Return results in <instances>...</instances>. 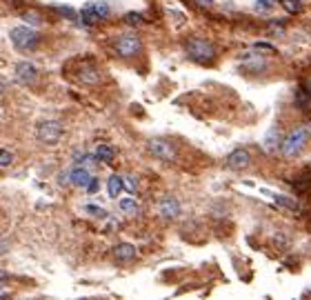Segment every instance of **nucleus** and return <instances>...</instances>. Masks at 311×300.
I'll return each mask as SVG.
<instances>
[{"label": "nucleus", "mask_w": 311, "mask_h": 300, "mask_svg": "<svg viewBox=\"0 0 311 300\" xmlns=\"http://www.w3.org/2000/svg\"><path fill=\"white\" fill-rule=\"evenodd\" d=\"M185 54H187V58L196 65H214L216 58H218L216 47L209 40H202V38H191V40H187Z\"/></svg>", "instance_id": "1"}, {"label": "nucleus", "mask_w": 311, "mask_h": 300, "mask_svg": "<svg viewBox=\"0 0 311 300\" xmlns=\"http://www.w3.org/2000/svg\"><path fill=\"white\" fill-rule=\"evenodd\" d=\"M9 40L20 52H33L38 47V42H40V36L29 25H16L9 29Z\"/></svg>", "instance_id": "2"}, {"label": "nucleus", "mask_w": 311, "mask_h": 300, "mask_svg": "<svg viewBox=\"0 0 311 300\" xmlns=\"http://www.w3.org/2000/svg\"><path fill=\"white\" fill-rule=\"evenodd\" d=\"M309 136H311V127H298V129H293L285 140H282L280 154L285 156V158H296V156L307 147Z\"/></svg>", "instance_id": "3"}, {"label": "nucleus", "mask_w": 311, "mask_h": 300, "mask_svg": "<svg viewBox=\"0 0 311 300\" xmlns=\"http://www.w3.org/2000/svg\"><path fill=\"white\" fill-rule=\"evenodd\" d=\"M63 133H65L63 122L56 120V118L40 120L36 125V138L42 144H47V147H56V144L60 142V138H63Z\"/></svg>", "instance_id": "4"}, {"label": "nucleus", "mask_w": 311, "mask_h": 300, "mask_svg": "<svg viewBox=\"0 0 311 300\" xmlns=\"http://www.w3.org/2000/svg\"><path fill=\"white\" fill-rule=\"evenodd\" d=\"M140 52H142V40L136 33H125L118 40H114V54L118 56V58L129 60V58L140 56Z\"/></svg>", "instance_id": "5"}, {"label": "nucleus", "mask_w": 311, "mask_h": 300, "mask_svg": "<svg viewBox=\"0 0 311 300\" xmlns=\"http://www.w3.org/2000/svg\"><path fill=\"white\" fill-rule=\"evenodd\" d=\"M147 152L151 154L156 160H160V163H174L176 156H178L176 147L169 140H165V138H149Z\"/></svg>", "instance_id": "6"}, {"label": "nucleus", "mask_w": 311, "mask_h": 300, "mask_svg": "<svg viewBox=\"0 0 311 300\" xmlns=\"http://www.w3.org/2000/svg\"><path fill=\"white\" fill-rule=\"evenodd\" d=\"M82 16V22L85 25H93V22H100V20H107L109 18V5L105 0H93V3H87L80 11Z\"/></svg>", "instance_id": "7"}, {"label": "nucleus", "mask_w": 311, "mask_h": 300, "mask_svg": "<svg viewBox=\"0 0 311 300\" xmlns=\"http://www.w3.org/2000/svg\"><path fill=\"white\" fill-rule=\"evenodd\" d=\"M14 74L20 85L29 87V85H36V80H38V67L29 63V60H20V63H16V67H14Z\"/></svg>", "instance_id": "8"}, {"label": "nucleus", "mask_w": 311, "mask_h": 300, "mask_svg": "<svg viewBox=\"0 0 311 300\" xmlns=\"http://www.w3.org/2000/svg\"><path fill=\"white\" fill-rule=\"evenodd\" d=\"M225 165L233 171H242L251 165V154H249L247 149H233V152L225 158Z\"/></svg>", "instance_id": "9"}, {"label": "nucleus", "mask_w": 311, "mask_h": 300, "mask_svg": "<svg viewBox=\"0 0 311 300\" xmlns=\"http://www.w3.org/2000/svg\"><path fill=\"white\" fill-rule=\"evenodd\" d=\"M158 216L165 220H174L180 216V203H178V198L174 196H165L163 200L158 203Z\"/></svg>", "instance_id": "10"}, {"label": "nucleus", "mask_w": 311, "mask_h": 300, "mask_svg": "<svg viewBox=\"0 0 311 300\" xmlns=\"http://www.w3.org/2000/svg\"><path fill=\"white\" fill-rule=\"evenodd\" d=\"M111 254H114V258L118 260V263H131V260L138 258V249L133 247V244H129V242H118V244H114Z\"/></svg>", "instance_id": "11"}, {"label": "nucleus", "mask_w": 311, "mask_h": 300, "mask_svg": "<svg viewBox=\"0 0 311 300\" xmlns=\"http://www.w3.org/2000/svg\"><path fill=\"white\" fill-rule=\"evenodd\" d=\"M91 174H89V169L85 165H76L74 169H71V187L76 189H87L89 182H91Z\"/></svg>", "instance_id": "12"}, {"label": "nucleus", "mask_w": 311, "mask_h": 300, "mask_svg": "<svg viewBox=\"0 0 311 300\" xmlns=\"http://www.w3.org/2000/svg\"><path fill=\"white\" fill-rule=\"evenodd\" d=\"M263 149L269 156H274L278 154V149H282V138H280V131L276 129V127H271L269 131L265 133V138H263Z\"/></svg>", "instance_id": "13"}, {"label": "nucleus", "mask_w": 311, "mask_h": 300, "mask_svg": "<svg viewBox=\"0 0 311 300\" xmlns=\"http://www.w3.org/2000/svg\"><path fill=\"white\" fill-rule=\"evenodd\" d=\"M267 60L265 58H260V56H253V58H247V60H242V65H240V71H244V74H258V71H265L267 69Z\"/></svg>", "instance_id": "14"}, {"label": "nucleus", "mask_w": 311, "mask_h": 300, "mask_svg": "<svg viewBox=\"0 0 311 300\" xmlns=\"http://www.w3.org/2000/svg\"><path fill=\"white\" fill-rule=\"evenodd\" d=\"M78 80L87 87H96L100 82V71L96 69V67H82V71L78 74Z\"/></svg>", "instance_id": "15"}, {"label": "nucleus", "mask_w": 311, "mask_h": 300, "mask_svg": "<svg viewBox=\"0 0 311 300\" xmlns=\"http://www.w3.org/2000/svg\"><path fill=\"white\" fill-rule=\"evenodd\" d=\"M122 189H125V178L118 176V174H114V176H109V180H107V191H109V198H118V193H122Z\"/></svg>", "instance_id": "16"}, {"label": "nucleus", "mask_w": 311, "mask_h": 300, "mask_svg": "<svg viewBox=\"0 0 311 300\" xmlns=\"http://www.w3.org/2000/svg\"><path fill=\"white\" fill-rule=\"evenodd\" d=\"M118 209L127 216H136L138 211H140V205L136 203V198H122V200H118Z\"/></svg>", "instance_id": "17"}, {"label": "nucleus", "mask_w": 311, "mask_h": 300, "mask_svg": "<svg viewBox=\"0 0 311 300\" xmlns=\"http://www.w3.org/2000/svg\"><path fill=\"white\" fill-rule=\"evenodd\" d=\"M96 156H98V160L100 163H114V158H116V149L114 147H109V144H98L96 147Z\"/></svg>", "instance_id": "18"}, {"label": "nucleus", "mask_w": 311, "mask_h": 300, "mask_svg": "<svg viewBox=\"0 0 311 300\" xmlns=\"http://www.w3.org/2000/svg\"><path fill=\"white\" fill-rule=\"evenodd\" d=\"M122 20H125L129 27H140L142 22H144L142 14H138V11H127V14H125V18H122Z\"/></svg>", "instance_id": "19"}, {"label": "nucleus", "mask_w": 311, "mask_h": 300, "mask_svg": "<svg viewBox=\"0 0 311 300\" xmlns=\"http://www.w3.org/2000/svg\"><path fill=\"white\" fill-rule=\"evenodd\" d=\"M82 211H85L87 216H93V218H107V211L102 207H96V205H85Z\"/></svg>", "instance_id": "20"}, {"label": "nucleus", "mask_w": 311, "mask_h": 300, "mask_svg": "<svg viewBox=\"0 0 311 300\" xmlns=\"http://www.w3.org/2000/svg\"><path fill=\"white\" fill-rule=\"evenodd\" d=\"M280 5L289 14H300V11H302V3H300V0H280Z\"/></svg>", "instance_id": "21"}, {"label": "nucleus", "mask_w": 311, "mask_h": 300, "mask_svg": "<svg viewBox=\"0 0 311 300\" xmlns=\"http://www.w3.org/2000/svg\"><path fill=\"white\" fill-rule=\"evenodd\" d=\"M276 203L280 205V207H285V209L298 211V203L296 200H291V198H287V196H276Z\"/></svg>", "instance_id": "22"}, {"label": "nucleus", "mask_w": 311, "mask_h": 300, "mask_svg": "<svg viewBox=\"0 0 311 300\" xmlns=\"http://www.w3.org/2000/svg\"><path fill=\"white\" fill-rule=\"evenodd\" d=\"M278 5V0H255V9L258 11H271Z\"/></svg>", "instance_id": "23"}, {"label": "nucleus", "mask_w": 311, "mask_h": 300, "mask_svg": "<svg viewBox=\"0 0 311 300\" xmlns=\"http://www.w3.org/2000/svg\"><path fill=\"white\" fill-rule=\"evenodd\" d=\"M125 189L129 193H136L138 191V180L133 176H125Z\"/></svg>", "instance_id": "24"}, {"label": "nucleus", "mask_w": 311, "mask_h": 300, "mask_svg": "<svg viewBox=\"0 0 311 300\" xmlns=\"http://www.w3.org/2000/svg\"><path fill=\"white\" fill-rule=\"evenodd\" d=\"M11 160H14V154H11L9 149H3V158H0V167H3V169H7V167L11 165Z\"/></svg>", "instance_id": "25"}, {"label": "nucleus", "mask_w": 311, "mask_h": 300, "mask_svg": "<svg viewBox=\"0 0 311 300\" xmlns=\"http://www.w3.org/2000/svg\"><path fill=\"white\" fill-rule=\"evenodd\" d=\"M58 185L60 187L71 185V171H60V174H58Z\"/></svg>", "instance_id": "26"}, {"label": "nucleus", "mask_w": 311, "mask_h": 300, "mask_svg": "<svg viewBox=\"0 0 311 300\" xmlns=\"http://www.w3.org/2000/svg\"><path fill=\"white\" fill-rule=\"evenodd\" d=\"M56 11H60V14H63L65 18H71V20L76 18V11L71 9V7H63V5H56Z\"/></svg>", "instance_id": "27"}, {"label": "nucleus", "mask_w": 311, "mask_h": 300, "mask_svg": "<svg viewBox=\"0 0 311 300\" xmlns=\"http://www.w3.org/2000/svg\"><path fill=\"white\" fill-rule=\"evenodd\" d=\"M22 18H25L27 25H40V18H38V14H33V11H27V14H22Z\"/></svg>", "instance_id": "28"}, {"label": "nucleus", "mask_w": 311, "mask_h": 300, "mask_svg": "<svg viewBox=\"0 0 311 300\" xmlns=\"http://www.w3.org/2000/svg\"><path fill=\"white\" fill-rule=\"evenodd\" d=\"M98 187H100V180H98V178H96V176H93V178H91V182H89V187L85 189V191L89 193V196H93V193H96V191H98Z\"/></svg>", "instance_id": "29"}, {"label": "nucleus", "mask_w": 311, "mask_h": 300, "mask_svg": "<svg viewBox=\"0 0 311 300\" xmlns=\"http://www.w3.org/2000/svg\"><path fill=\"white\" fill-rule=\"evenodd\" d=\"M255 49H258V52H263V54H274L276 49L271 47V44H267V42H258L255 44Z\"/></svg>", "instance_id": "30"}, {"label": "nucleus", "mask_w": 311, "mask_h": 300, "mask_svg": "<svg viewBox=\"0 0 311 300\" xmlns=\"http://www.w3.org/2000/svg\"><path fill=\"white\" fill-rule=\"evenodd\" d=\"M269 31H271V36H280V33H285V27L282 25H271Z\"/></svg>", "instance_id": "31"}, {"label": "nucleus", "mask_w": 311, "mask_h": 300, "mask_svg": "<svg viewBox=\"0 0 311 300\" xmlns=\"http://www.w3.org/2000/svg\"><path fill=\"white\" fill-rule=\"evenodd\" d=\"M169 14H171V16H174V18H176V25H182V22H185V18H182V14H180V11H174V9H169Z\"/></svg>", "instance_id": "32"}, {"label": "nucleus", "mask_w": 311, "mask_h": 300, "mask_svg": "<svg viewBox=\"0 0 311 300\" xmlns=\"http://www.w3.org/2000/svg\"><path fill=\"white\" fill-rule=\"evenodd\" d=\"M196 3L200 5V7H211V5H214V0H196Z\"/></svg>", "instance_id": "33"}, {"label": "nucleus", "mask_w": 311, "mask_h": 300, "mask_svg": "<svg viewBox=\"0 0 311 300\" xmlns=\"http://www.w3.org/2000/svg\"><path fill=\"white\" fill-rule=\"evenodd\" d=\"M304 91L311 96V78H307V80H304Z\"/></svg>", "instance_id": "34"}, {"label": "nucleus", "mask_w": 311, "mask_h": 300, "mask_svg": "<svg viewBox=\"0 0 311 300\" xmlns=\"http://www.w3.org/2000/svg\"><path fill=\"white\" fill-rule=\"evenodd\" d=\"M16 3H20V0H16Z\"/></svg>", "instance_id": "35"}]
</instances>
